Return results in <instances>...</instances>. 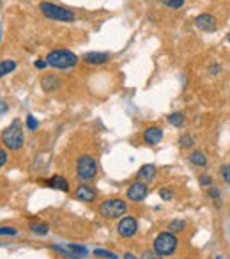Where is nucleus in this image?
<instances>
[{"mask_svg":"<svg viewBox=\"0 0 230 259\" xmlns=\"http://www.w3.org/2000/svg\"><path fill=\"white\" fill-rule=\"evenodd\" d=\"M46 63L48 66L55 67V69H71L78 64V55L73 53L71 50L67 48H57V50H51L48 55H46Z\"/></svg>","mask_w":230,"mask_h":259,"instance_id":"nucleus-1","label":"nucleus"},{"mask_svg":"<svg viewBox=\"0 0 230 259\" xmlns=\"http://www.w3.org/2000/svg\"><path fill=\"white\" fill-rule=\"evenodd\" d=\"M177 247H179V238L175 236V233H170V231L159 233L153 242V250L161 258L174 256L177 252Z\"/></svg>","mask_w":230,"mask_h":259,"instance_id":"nucleus-2","label":"nucleus"},{"mask_svg":"<svg viewBox=\"0 0 230 259\" xmlns=\"http://www.w3.org/2000/svg\"><path fill=\"white\" fill-rule=\"evenodd\" d=\"M2 142L9 151H20L23 147L25 137H23V130H21L20 121L15 119L7 128L2 131Z\"/></svg>","mask_w":230,"mask_h":259,"instance_id":"nucleus-3","label":"nucleus"},{"mask_svg":"<svg viewBox=\"0 0 230 259\" xmlns=\"http://www.w3.org/2000/svg\"><path fill=\"white\" fill-rule=\"evenodd\" d=\"M39 11L43 13V16L50 18V20H57V21H75L77 20L75 11L67 9V7H62V5L51 4V2H41V4H39Z\"/></svg>","mask_w":230,"mask_h":259,"instance_id":"nucleus-4","label":"nucleus"},{"mask_svg":"<svg viewBox=\"0 0 230 259\" xmlns=\"http://www.w3.org/2000/svg\"><path fill=\"white\" fill-rule=\"evenodd\" d=\"M128 211V202L119 199V197H112V199H107L99 204V215L103 218H108V220H113V218H119L126 215Z\"/></svg>","mask_w":230,"mask_h":259,"instance_id":"nucleus-5","label":"nucleus"},{"mask_svg":"<svg viewBox=\"0 0 230 259\" xmlns=\"http://www.w3.org/2000/svg\"><path fill=\"white\" fill-rule=\"evenodd\" d=\"M97 176V162L91 155L78 156L77 160V178L82 183H91Z\"/></svg>","mask_w":230,"mask_h":259,"instance_id":"nucleus-6","label":"nucleus"},{"mask_svg":"<svg viewBox=\"0 0 230 259\" xmlns=\"http://www.w3.org/2000/svg\"><path fill=\"white\" fill-rule=\"evenodd\" d=\"M117 233L121 238H133L138 233V220L131 215L123 217L117 224Z\"/></svg>","mask_w":230,"mask_h":259,"instance_id":"nucleus-7","label":"nucleus"},{"mask_svg":"<svg viewBox=\"0 0 230 259\" xmlns=\"http://www.w3.org/2000/svg\"><path fill=\"white\" fill-rule=\"evenodd\" d=\"M147 195H149V187H147V183H143V181L131 183L128 187V190H126V197L133 202H143Z\"/></svg>","mask_w":230,"mask_h":259,"instance_id":"nucleus-8","label":"nucleus"},{"mask_svg":"<svg viewBox=\"0 0 230 259\" xmlns=\"http://www.w3.org/2000/svg\"><path fill=\"white\" fill-rule=\"evenodd\" d=\"M195 27L199 29V31L202 32H216V29H218V21H216V18L213 15H209V13H200L197 18H195Z\"/></svg>","mask_w":230,"mask_h":259,"instance_id":"nucleus-9","label":"nucleus"},{"mask_svg":"<svg viewBox=\"0 0 230 259\" xmlns=\"http://www.w3.org/2000/svg\"><path fill=\"white\" fill-rule=\"evenodd\" d=\"M142 139L147 146H158L163 140V128L161 126H147L143 130Z\"/></svg>","mask_w":230,"mask_h":259,"instance_id":"nucleus-10","label":"nucleus"},{"mask_svg":"<svg viewBox=\"0 0 230 259\" xmlns=\"http://www.w3.org/2000/svg\"><path fill=\"white\" fill-rule=\"evenodd\" d=\"M75 197H77V201H82V202H94L97 197L96 188L91 187L89 183H82L80 187L75 190Z\"/></svg>","mask_w":230,"mask_h":259,"instance_id":"nucleus-11","label":"nucleus"},{"mask_svg":"<svg viewBox=\"0 0 230 259\" xmlns=\"http://www.w3.org/2000/svg\"><path fill=\"white\" fill-rule=\"evenodd\" d=\"M66 250H67V259H87L89 258V249L85 245L66 243Z\"/></svg>","mask_w":230,"mask_h":259,"instance_id":"nucleus-12","label":"nucleus"},{"mask_svg":"<svg viewBox=\"0 0 230 259\" xmlns=\"http://www.w3.org/2000/svg\"><path fill=\"white\" fill-rule=\"evenodd\" d=\"M156 174H158V169H156V165H153V163H145V165H142L140 169H138L137 172V178L138 181H143V183H151L156 178Z\"/></svg>","mask_w":230,"mask_h":259,"instance_id":"nucleus-13","label":"nucleus"},{"mask_svg":"<svg viewBox=\"0 0 230 259\" xmlns=\"http://www.w3.org/2000/svg\"><path fill=\"white\" fill-rule=\"evenodd\" d=\"M62 80L59 78V75H46L41 78V87L45 93H53L57 89H61Z\"/></svg>","mask_w":230,"mask_h":259,"instance_id":"nucleus-14","label":"nucleus"},{"mask_svg":"<svg viewBox=\"0 0 230 259\" xmlns=\"http://www.w3.org/2000/svg\"><path fill=\"white\" fill-rule=\"evenodd\" d=\"M83 61L87 64H94V66H99V64H105L110 61V55L107 52H89L83 55Z\"/></svg>","mask_w":230,"mask_h":259,"instance_id":"nucleus-15","label":"nucleus"},{"mask_svg":"<svg viewBox=\"0 0 230 259\" xmlns=\"http://www.w3.org/2000/svg\"><path fill=\"white\" fill-rule=\"evenodd\" d=\"M46 187L55 188V190H61V192H69V183H67V179L66 178L59 176V174L51 176L50 179L46 181Z\"/></svg>","mask_w":230,"mask_h":259,"instance_id":"nucleus-16","label":"nucleus"},{"mask_svg":"<svg viewBox=\"0 0 230 259\" xmlns=\"http://www.w3.org/2000/svg\"><path fill=\"white\" fill-rule=\"evenodd\" d=\"M188 162L191 165L202 169V167L207 165V156H205V153H202V151H191L188 155Z\"/></svg>","mask_w":230,"mask_h":259,"instance_id":"nucleus-17","label":"nucleus"},{"mask_svg":"<svg viewBox=\"0 0 230 259\" xmlns=\"http://www.w3.org/2000/svg\"><path fill=\"white\" fill-rule=\"evenodd\" d=\"M16 66H18V64H16V61H11V59H5V61H2V63H0V78L15 71Z\"/></svg>","mask_w":230,"mask_h":259,"instance_id":"nucleus-18","label":"nucleus"},{"mask_svg":"<svg viewBox=\"0 0 230 259\" xmlns=\"http://www.w3.org/2000/svg\"><path fill=\"white\" fill-rule=\"evenodd\" d=\"M167 121H169L172 126H175V128H181V126H184V121H186V117H184L183 112H172V114L167 117Z\"/></svg>","mask_w":230,"mask_h":259,"instance_id":"nucleus-19","label":"nucleus"},{"mask_svg":"<svg viewBox=\"0 0 230 259\" xmlns=\"http://www.w3.org/2000/svg\"><path fill=\"white\" fill-rule=\"evenodd\" d=\"M31 231L37 236H46L50 227H48V224L45 222H31Z\"/></svg>","mask_w":230,"mask_h":259,"instance_id":"nucleus-20","label":"nucleus"},{"mask_svg":"<svg viewBox=\"0 0 230 259\" xmlns=\"http://www.w3.org/2000/svg\"><path fill=\"white\" fill-rule=\"evenodd\" d=\"M177 144H179L181 149H188V147H193V146H195L193 135L183 133V135H181V137H179V140H177Z\"/></svg>","mask_w":230,"mask_h":259,"instance_id":"nucleus-21","label":"nucleus"},{"mask_svg":"<svg viewBox=\"0 0 230 259\" xmlns=\"http://www.w3.org/2000/svg\"><path fill=\"white\" fill-rule=\"evenodd\" d=\"M184 229H186V222H184V220H172V222L169 224L170 233H183Z\"/></svg>","mask_w":230,"mask_h":259,"instance_id":"nucleus-22","label":"nucleus"},{"mask_svg":"<svg viewBox=\"0 0 230 259\" xmlns=\"http://www.w3.org/2000/svg\"><path fill=\"white\" fill-rule=\"evenodd\" d=\"M94 256L99 259H121L117 254H113L110 250H105V249H96L94 250Z\"/></svg>","mask_w":230,"mask_h":259,"instance_id":"nucleus-23","label":"nucleus"},{"mask_svg":"<svg viewBox=\"0 0 230 259\" xmlns=\"http://www.w3.org/2000/svg\"><path fill=\"white\" fill-rule=\"evenodd\" d=\"M165 7H170V9H181L184 5V0H159Z\"/></svg>","mask_w":230,"mask_h":259,"instance_id":"nucleus-24","label":"nucleus"},{"mask_svg":"<svg viewBox=\"0 0 230 259\" xmlns=\"http://www.w3.org/2000/svg\"><path fill=\"white\" fill-rule=\"evenodd\" d=\"M18 229L11 227V226H0V236H16Z\"/></svg>","mask_w":230,"mask_h":259,"instance_id":"nucleus-25","label":"nucleus"},{"mask_svg":"<svg viewBox=\"0 0 230 259\" xmlns=\"http://www.w3.org/2000/svg\"><path fill=\"white\" fill-rule=\"evenodd\" d=\"M27 128L31 130V131H36V130L39 128V121H37L32 114L27 115Z\"/></svg>","mask_w":230,"mask_h":259,"instance_id":"nucleus-26","label":"nucleus"},{"mask_svg":"<svg viewBox=\"0 0 230 259\" xmlns=\"http://www.w3.org/2000/svg\"><path fill=\"white\" fill-rule=\"evenodd\" d=\"M174 190H172V188H161V190H159V197H161V199H163V201H172V199H174Z\"/></svg>","mask_w":230,"mask_h":259,"instance_id":"nucleus-27","label":"nucleus"},{"mask_svg":"<svg viewBox=\"0 0 230 259\" xmlns=\"http://www.w3.org/2000/svg\"><path fill=\"white\" fill-rule=\"evenodd\" d=\"M207 195L211 197V199H215V201H220V188H216L215 185H211V187H207Z\"/></svg>","mask_w":230,"mask_h":259,"instance_id":"nucleus-28","label":"nucleus"},{"mask_svg":"<svg viewBox=\"0 0 230 259\" xmlns=\"http://www.w3.org/2000/svg\"><path fill=\"white\" fill-rule=\"evenodd\" d=\"M220 174H221V178H223V181H225L227 185H230V163H227V165L221 167Z\"/></svg>","mask_w":230,"mask_h":259,"instance_id":"nucleus-29","label":"nucleus"},{"mask_svg":"<svg viewBox=\"0 0 230 259\" xmlns=\"http://www.w3.org/2000/svg\"><path fill=\"white\" fill-rule=\"evenodd\" d=\"M199 183L202 187H211V185H213V178H211L209 174H202V176L199 178Z\"/></svg>","mask_w":230,"mask_h":259,"instance_id":"nucleus-30","label":"nucleus"},{"mask_svg":"<svg viewBox=\"0 0 230 259\" xmlns=\"http://www.w3.org/2000/svg\"><path fill=\"white\" fill-rule=\"evenodd\" d=\"M207 71H209V75L216 77V75H220V73H221V66H220V64H211V66L207 67Z\"/></svg>","mask_w":230,"mask_h":259,"instance_id":"nucleus-31","label":"nucleus"},{"mask_svg":"<svg viewBox=\"0 0 230 259\" xmlns=\"http://www.w3.org/2000/svg\"><path fill=\"white\" fill-rule=\"evenodd\" d=\"M142 259H163V258L156 254L154 250H145V252L142 254Z\"/></svg>","mask_w":230,"mask_h":259,"instance_id":"nucleus-32","label":"nucleus"},{"mask_svg":"<svg viewBox=\"0 0 230 259\" xmlns=\"http://www.w3.org/2000/svg\"><path fill=\"white\" fill-rule=\"evenodd\" d=\"M7 151L4 149V147H0V167H4L5 163H7Z\"/></svg>","mask_w":230,"mask_h":259,"instance_id":"nucleus-33","label":"nucleus"},{"mask_svg":"<svg viewBox=\"0 0 230 259\" xmlns=\"http://www.w3.org/2000/svg\"><path fill=\"white\" fill-rule=\"evenodd\" d=\"M46 66H48L46 59H39V61H36V69H46Z\"/></svg>","mask_w":230,"mask_h":259,"instance_id":"nucleus-34","label":"nucleus"},{"mask_svg":"<svg viewBox=\"0 0 230 259\" xmlns=\"http://www.w3.org/2000/svg\"><path fill=\"white\" fill-rule=\"evenodd\" d=\"M124 259H140V258H137L135 254H131V252H126V254L123 256Z\"/></svg>","mask_w":230,"mask_h":259,"instance_id":"nucleus-35","label":"nucleus"},{"mask_svg":"<svg viewBox=\"0 0 230 259\" xmlns=\"http://www.w3.org/2000/svg\"><path fill=\"white\" fill-rule=\"evenodd\" d=\"M7 110V105L5 103H0V112H5Z\"/></svg>","mask_w":230,"mask_h":259,"instance_id":"nucleus-36","label":"nucleus"},{"mask_svg":"<svg viewBox=\"0 0 230 259\" xmlns=\"http://www.w3.org/2000/svg\"><path fill=\"white\" fill-rule=\"evenodd\" d=\"M215 259H225V258H223V256H216Z\"/></svg>","mask_w":230,"mask_h":259,"instance_id":"nucleus-37","label":"nucleus"},{"mask_svg":"<svg viewBox=\"0 0 230 259\" xmlns=\"http://www.w3.org/2000/svg\"><path fill=\"white\" fill-rule=\"evenodd\" d=\"M0 41H2V27H0Z\"/></svg>","mask_w":230,"mask_h":259,"instance_id":"nucleus-38","label":"nucleus"},{"mask_svg":"<svg viewBox=\"0 0 230 259\" xmlns=\"http://www.w3.org/2000/svg\"><path fill=\"white\" fill-rule=\"evenodd\" d=\"M227 37H229V43H230V32H229V36H227Z\"/></svg>","mask_w":230,"mask_h":259,"instance_id":"nucleus-39","label":"nucleus"}]
</instances>
